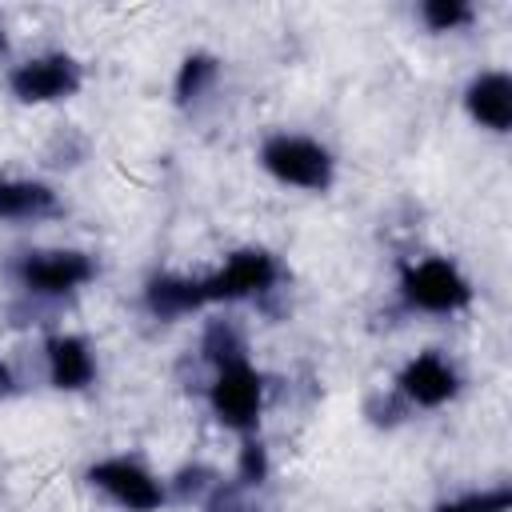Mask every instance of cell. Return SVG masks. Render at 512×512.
Wrapping results in <instances>:
<instances>
[{"mask_svg": "<svg viewBox=\"0 0 512 512\" xmlns=\"http://www.w3.org/2000/svg\"><path fill=\"white\" fill-rule=\"evenodd\" d=\"M88 484L100 488L104 496H112L120 508L128 512H156L164 504V484L136 460L128 456H108V460H96L88 468Z\"/></svg>", "mask_w": 512, "mask_h": 512, "instance_id": "7", "label": "cell"}, {"mask_svg": "<svg viewBox=\"0 0 512 512\" xmlns=\"http://www.w3.org/2000/svg\"><path fill=\"white\" fill-rule=\"evenodd\" d=\"M144 304L156 320H176V316H188L204 304V292H200V280H188V276H152L148 288H144Z\"/></svg>", "mask_w": 512, "mask_h": 512, "instance_id": "12", "label": "cell"}, {"mask_svg": "<svg viewBox=\"0 0 512 512\" xmlns=\"http://www.w3.org/2000/svg\"><path fill=\"white\" fill-rule=\"evenodd\" d=\"M200 356L208 364L220 368H232V364H248V344H244V332L232 324V320H208L204 336H200Z\"/></svg>", "mask_w": 512, "mask_h": 512, "instance_id": "13", "label": "cell"}, {"mask_svg": "<svg viewBox=\"0 0 512 512\" xmlns=\"http://www.w3.org/2000/svg\"><path fill=\"white\" fill-rule=\"evenodd\" d=\"M56 212H60V200L48 184L0 176V220H44Z\"/></svg>", "mask_w": 512, "mask_h": 512, "instance_id": "11", "label": "cell"}, {"mask_svg": "<svg viewBox=\"0 0 512 512\" xmlns=\"http://www.w3.org/2000/svg\"><path fill=\"white\" fill-rule=\"evenodd\" d=\"M400 292L412 308L420 312H460L472 304V284L464 280V272L452 264V260H416L404 268L400 276Z\"/></svg>", "mask_w": 512, "mask_h": 512, "instance_id": "2", "label": "cell"}, {"mask_svg": "<svg viewBox=\"0 0 512 512\" xmlns=\"http://www.w3.org/2000/svg\"><path fill=\"white\" fill-rule=\"evenodd\" d=\"M456 388H460V376L440 352L412 356L396 376V392L416 408H440L456 396Z\"/></svg>", "mask_w": 512, "mask_h": 512, "instance_id": "8", "label": "cell"}, {"mask_svg": "<svg viewBox=\"0 0 512 512\" xmlns=\"http://www.w3.org/2000/svg\"><path fill=\"white\" fill-rule=\"evenodd\" d=\"M172 484H176V496L180 500H204L212 492V484H216V472L208 464H188V468L176 472Z\"/></svg>", "mask_w": 512, "mask_h": 512, "instance_id": "19", "label": "cell"}, {"mask_svg": "<svg viewBox=\"0 0 512 512\" xmlns=\"http://www.w3.org/2000/svg\"><path fill=\"white\" fill-rule=\"evenodd\" d=\"M280 268L272 260V252L264 248H240L224 260V268H216L212 276L200 280L204 304H220V300H244V296H260L276 284Z\"/></svg>", "mask_w": 512, "mask_h": 512, "instance_id": "5", "label": "cell"}, {"mask_svg": "<svg viewBox=\"0 0 512 512\" xmlns=\"http://www.w3.org/2000/svg\"><path fill=\"white\" fill-rule=\"evenodd\" d=\"M44 356H48V380L60 392H80L96 380V356L84 336H72V332L52 336L44 344Z\"/></svg>", "mask_w": 512, "mask_h": 512, "instance_id": "9", "label": "cell"}, {"mask_svg": "<svg viewBox=\"0 0 512 512\" xmlns=\"http://www.w3.org/2000/svg\"><path fill=\"white\" fill-rule=\"evenodd\" d=\"M464 108L480 128L508 132L512 128V76L508 72H480L464 92Z\"/></svg>", "mask_w": 512, "mask_h": 512, "instance_id": "10", "label": "cell"}, {"mask_svg": "<svg viewBox=\"0 0 512 512\" xmlns=\"http://www.w3.org/2000/svg\"><path fill=\"white\" fill-rule=\"evenodd\" d=\"M96 276V264L88 252L76 248H52V252H28L16 264V280L36 296H68L84 288Z\"/></svg>", "mask_w": 512, "mask_h": 512, "instance_id": "4", "label": "cell"}, {"mask_svg": "<svg viewBox=\"0 0 512 512\" xmlns=\"http://www.w3.org/2000/svg\"><path fill=\"white\" fill-rule=\"evenodd\" d=\"M208 400H212V412L224 428L252 432L260 424V408H264V380L248 364L220 368L212 388H208Z\"/></svg>", "mask_w": 512, "mask_h": 512, "instance_id": "6", "label": "cell"}, {"mask_svg": "<svg viewBox=\"0 0 512 512\" xmlns=\"http://www.w3.org/2000/svg\"><path fill=\"white\" fill-rule=\"evenodd\" d=\"M200 504H204V512H260V504L248 496V488H244L240 480H236V484L216 480L212 492H208Z\"/></svg>", "mask_w": 512, "mask_h": 512, "instance_id": "17", "label": "cell"}, {"mask_svg": "<svg viewBox=\"0 0 512 512\" xmlns=\"http://www.w3.org/2000/svg\"><path fill=\"white\" fill-rule=\"evenodd\" d=\"M508 508H512V488H504V484L436 504V512H508Z\"/></svg>", "mask_w": 512, "mask_h": 512, "instance_id": "16", "label": "cell"}, {"mask_svg": "<svg viewBox=\"0 0 512 512\" xmlns=\"http://www.w3.org/2000/svg\"><path fill=\"white\" fill-rule=\"evenodd\" d=\"M260 164L280 184H292V188H304V192H328L332 188V176H336L332 152L320 140L296 136V132L268 136L260 144Z\"/></svg>", "mask_w": 512, "mask_h": 512, "instance_id": "1", "label": "cell"}, {"mask_svg": "<svg viewBox=\"0 0 512 512\" xmlns=\"http://www.w3.org/2000/svg\"><path fill=\"white\" fill-rule=\"evenodd\" d=\"M220 76V60L212 52H188L176 72V104H196Z\"/></svg>", "mask_w": 512, "mask_h": 512, "instance_id": "14", "label": "cell"}, {"mask_svg": "<svg viewBox=\"0 0 512 512\" xmlns=\"http://www.w3.org/2000/svg\"><path fill=\"white\" fill-rule=\"evenodd\" d=\"M80 84H84L80 64H76L68 52H44V56H32V60L16 64L12 76H8L12 96L24 100V104L68 100V96L80 92Z\"/></svg>", "mask_w": 512, "mask_h": 512, "instance_id": "3", "label": "cell"}, {"mask_svg": "<svg viewBox=\"0 0 512 512\" xmlns=\"http://www.w3.org/2000/svg\"><path fill=\"white\" fill-rule=\"evenodd\" d=\"M4 392H12V368L0 360V396H4Z\"/></svg>", "mask_w": 512, "mask_h": 512, "instance_id": "20", "label": "cell"}, {"mask_svg": "<svg viewBox=\"0 0 512 512\" xmlns=\"http://www.w3.org/2000/svg\"><path fill=\"white\" fill-rule=\"evenodd\" d=\"M236 480L244 488H256L268 480V448L260 440H244L240 448V460H236Z\"/></svg>", "mask_w": 512, "mask_h": 512, "instance_id": "18", "label": "cell"}, {"mask_svg": "<svg viewBox=\"0 0 512 512\" xmlns=\"http://www.w3.org/2000/svg\"><path fill=\"white\" fill-rule=\"evenodd\" d=\"M420 20L432 32H456V28L472 24V8L464 0H424L420 4Z\"/></svg>", "mask_w": 512, "mask_h": 512, "instance_id": "15", "label": "cell"}]
</instances>
